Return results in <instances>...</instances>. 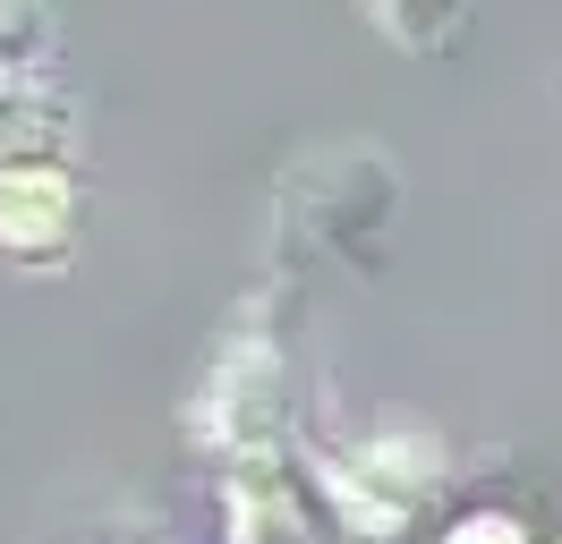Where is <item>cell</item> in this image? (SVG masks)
I'll use <instances>...</instances> for the list:
<instances>
[{
	"mask_svg": "<svg viewBox=\"0 0 562 544\" xmlns=\"http://www.w3.org/2000/svg\"><path fill=\"white\" fill-rule=\"evenodd\" d=\"M290 188H316V213H281V230H316V256L375 264V247L392 238V204H401V179L384 154H367V145L307 154V162H290Z\"/></svg>",
	"mask_w": 562,
	"mask_h": 544,
	"instance_id": "obj_1",
	"label": "cell"
},
{
	"mask_svg": "<svg viewBox=\"0 0 562 544\" xmlns=\"http://www.w3.org/2000/svg\"><path fill=\"white\" fill-rule=\"evenodd\" d=\"M77 247V188L60 162H0V256L60 264Z\"/></svg>",
	"mask_w": 562,
	"mask_h": 544,
	"instance_id": "obj_2",
	"label": "cell"
},
{
	"mask_svg": "<svg viewBox=\"0 0 562 544\" xmlns=\"http://www.w3.org/2000/svg\"><path fill=\"white\" fill-rule=\"evenodd\" d=\"M367 9V26L384 34L392 52H409V60H435V52H452L469 18H477V0H358Z\"/></svg>",
	"mask_w": 562,
	"mask_h": 544,
	"instance_id": "obj_3",
	"label": "cell"
},
{
	"mask_svg": "<svg viewBox=\"0 0 562 544\" xmlns=\"http://www.w3.org/2000/svg\"><path fill=\"white\" fill-rule=\"evenodd\" d=\"M452 544H528L520 536V519H503V510H477V519H460Z\"/></svg>",
	"mask_w": 562,
	"mask_h": 544,
	"instance_id": "obj_4",
	"label": "cell"
}]
</instances>
